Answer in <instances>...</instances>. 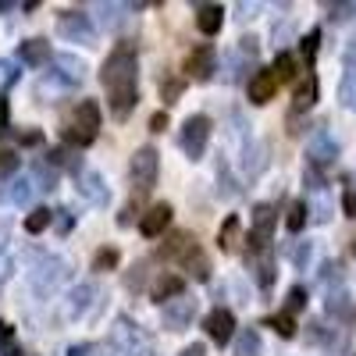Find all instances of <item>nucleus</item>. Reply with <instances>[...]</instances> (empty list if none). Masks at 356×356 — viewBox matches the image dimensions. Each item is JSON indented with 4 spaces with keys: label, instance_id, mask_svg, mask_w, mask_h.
Wrapping results in <instances>:
<instances>
[{
    "label": "nucleus",
    "instance_id": "obj_1",
    "mask_svg": "<svg viewBox=\"0 0 356 356\" xmlns=\"http://www.w3.org/2000/svg\"><path fill=\"white\" fill-rule=\"evenodd\" d=\"M100 82L107 86V107L118 122H125V118L136 111L139 104V50L132 40L118 43L107 61H104V72H100Z\"/></svg>",
    "mask_w": 356,
    "mask_h": 356
},
{
    "label": "nucleus",
    "instance_id": "obj_2",
    "mask_svg": "<svg viewBox=\"0 0 356 356\" xmlns=\"http://www.w3.org/2000/svg\"><path fill=\"white\" fill-rule=\"evenodd\" d=\"M111 353L114 356H150L154 353V342L146 335L132 317H118L114 328H111Z\"/></svg>",
    "mask_w": 356,
    "mask_h": 356
},
{
    "label": "nucleus",
    "instance_id": "obj_3",
    "mask_svg": "<svg viewBox=\"0 0 356 356\" xmlns=\"http://www.w3.org/2000/svg\"><path fill=\"white\" fill-rule=\"evenodd\" d=\"M157 175H161V154L154 150V146H139V150L132 154L129 161V178H132V186L136 193H150L157 186Z\"/></svg>",
    "mask_w": 356,
    "mask_h": 356
},
{
    "label": "nucleus",
    "instance_id": "obj_4",
    "mask_svg": "<svg viewBox=\"0 0 356 356\" xmlns=\"http://www.w3.org/2000/svg\"><path fill=\"white\" fill-rule=\"evenodd\" d=\"M65 278H68V264L50 253H43L36 267H29V285L36 289V296H54Z\"/></svg>",
    "mask_w": 356,
    "mask_h": 356
},
{
    "label": "nucleus",
    "instance_id": "obj_5",
    "mask_svg": "<svg viewBox=\"0 0 356 356\" xmlns=\"http://www.w3.org/2000/svg\"><path fill=\"white\" fill-rule=\"evenodd\" d=\"M211 132H214V122L207 114H189L182 122V136H178V143H182V150H186L189 161H203L207 143H211Z\"/></svg>",
    "mask_w": 356,
    "mask_h": 356
},
{
    "label": "nucleus",
    "instance_id": "obj_6",
    "mask_svg": "<svg viewBox=\"0 0 356 356\" xmlns=\"http://www.w3.org/2000/svg\"><path fill=\"white\" fill-rule=\"evenodd\" d=\"M275 207L271 203H257L253 207V228H250V257L257 253H267V246H271V232H275Z\"/></svg>",
    "mask_w": 356,
    "mask_h": 356
},
{
    "label": "nucleus",
    "instance_id": "obj_7",
    "mask_svg": "<svg viewBox=\"0 0 356 356\" xmlns=\"http://www.w3.org/2000/svg\"><path fill=\"white\" fill-rule=\"evenodd\" d=\"M57 36L68 43H93V36H97L93 18L86 11H61V18H57Z\"/></svg>",
    "mask_w": 356,
    "mask_h": 356
},
{
    "label": "nucleus",
    "instance_id": "obj_8",
    "mask_svg": "<svg viewBox=\"0 0 356 356\" xmlns=\"http://www.w3.org/2000/svg\"><path fill=\"white\" fill-rule=\"evenodd\" d=\"M196 310H200V300H193V296H178V300L164 303V310H161L164 332H186L196 317Z\"/></svg>",
    "mask_w": 356,
    "mask_h": 356
},
{
    "label": "nucleus",
    "instance_id": "obj_9",
    "mask_svg": "<svg viewBox=\"0 0 356 356\" xmlns=\"http://www.w3.org/2000/svg\"><path fill=\"white\" fill-rule=\"evenodd\" d=\"M214 72H218V50H214L211 43L193 47L189 57H186V75H189L193 82H207Z\"/></svg>",
    "mask_w": 356,
    "mask_h": 356
},
{
    "label": "nucleus",
    "instance_id": "obj_10",
    "mask_svg": "<svg viewBox=\"0 0 356 356\" xmlns=\"http://www.w3.org/2000/svg\"><path fill=\"white\" fill-rule=\"evenodd\" d=\"M307 161H310V168H328V164H335L339 161V143H335V136L332 132H324V129H317L314 136H310V143H307Z\"/></svg>",
    "mask_w": 356,
    "mask_h": 356
},
{
    "label": "nucleus",
    "instance_id": "obj_11",
    "mask_svg": "<svg viewBox=\"0 0 356 356\" xmlns=\"http://www.w3.org/2000/svg\"><path fill=\"white\" fill-rule=\"evenodd\" d=\"M200 253V243H196V235L193 232H171L168 239L157 246V257L161 260H193Z\"/></svg>",
    "mask_w": 356,
    "mask_h": 356
},
{
    "label": "nucleus",
    "instance_id": "obj_12",
    "mask_svg": "<svg viewBox=\"0 0 356 356\" xmlns=\"http://www.w3.org/2000/svg\"><path fill=\"white\" fill-rule=\"evenodd\" d=\"M339 104L356 111V40L346 43L342 50V82H339Z\"/></svg>",
    "mask_w": 356,
    "mask_h": 356
},
{
    "label": "nucleus",
    "instance_id": "obj_13",
    "mask_svg": "<svg viewBox=\"0 0 356 356\" xmlns=\"http://www.w3.org/2000/svg\"><path fill=\"white\" fill-rule=\"evenodd\" d=\"M75 189H79V196H86L93 207H107L111 203V189H107V182H104V175L100 171H93V168H82L79 175H75Z\"/></svg>",
    "mask_w": 356,
    "mask_h": 356
},
{
    "label": "nucleus",
    "instance_id": "obj_14",
    "mask_svg": "<svg viewBox=\"0 0 356 356\" xmlns=\"http://www.w3.org/2000/svg\"><path fill=\"white\" fill-rule=\"evenodd\" d=\"M203 328H207V335H211L214 346H228L235 339V314L228 307H218V310H211L203 317Z\"/></svg>",
    "mask_w": 356,
    "mask_h": 356
},
{
    "label": "nucleus",
    "instance_id": "obj_15",
    "mask_svg": "<svg viewBox=\"0 0 356 356\" xmlns=\"http://www.w3.org/2000/svg\"><path fill=\"white\" fill-rule=\"evenodd\" d=\"M275 93H278V79H275L271 68H260V72L250 75V82H246V97H250V104L264 107V104H271V100H275Z\"/></svg>",
    "mask_w": 356,
    "mask_h": 356
},
{
    "label": "nucleus",
    "instance_id": "obj_16",
    "mask_svg": "<svg viewBox=\"0 0 356 356\" xmlns=\"http://www.w3.org/2000/svg\"><path fill=\"white\" fill-rule=\"evenodd\" d=\"M171 203H154L150 211H146L139 218V235H146V239H157V235H164V228L171 225Z\"/></svg>",
    "mask_w": 356,
    "mask_h": 356
},
{
    "label": "nucleus",
    "instance_id": "obj_17",
    "mask_svg": "<svg viewBox=\"0 0 356 356\" xmlns=\"http://www.w3.org/2000/svg\"><path fill=\"white\" fill-rule=\"evenodd\" d=\"M178 296H186V278H178V275H157L154 285H150V300L154 303H171L178 300Z\"/></svg>",
    "mask_w": 356,
    "mask_h": 356
},
{
    "label": "nucleus",
    "instance_id": "obj_18",
    "mask_svg": "<svg viewBox=\"0 0 356 356\" xmlns=\"http://www.w3.org/2000/svg\"><path fill=\"white\" fill-rule=\"evenodd\" d=\"M324 310H328V317L339 321V324H349L356 317V303H353V296L346 289H332L328 300H324Z\"/></svg>",
    "mask_w": 356,
    "mask_h": 356
},
{
    "label": "nucleus",
    "instance_id": "obj_19",
    "mask_svg": "<svg viewBox=\"0 0 356 356\" xmlns=\"http://www.w3.org/2000/svg\"><path fill=\"white\" fill-rule=\"evenodd\" d=\"M18 61H22V65H29V68H40V65H47V61H50V40L33 36V40L18 43Z\"/></svg>",
    "mask_w": 356,
    "mask_h": 356
},
{
    "label": "nucleus",
    "instance_id": "obj_20",
    "mask_svg": "<svg viewBox=\"0 0 356 356\" xmlns=\"http://www.w3.org/2000/svg\"><path fill=\"white\" fill-rule=\"evenodd\" d=\"M225 25V8L221 4H200L196 8V29L203 36H218Z\"/></svg>",
    "mask_w": 356,
    "mask_h": 356
},
{
    "label": "nucleus",
    "instance_id": "obj_21",
    "mask_svg": "<svg viewBox=\"0 0 356 356\" xmlns=\"http://www.w3.org/2000/svg\"><path fill=\"white\" fill-rule=\"evenodd\" d=\"M54 68H57L54 75L61 79V82H68V86H79V82L86 79V65L79 61L75 54H57V57H54Z\"/></svg>",
    "mask_w": 356,
    "mask_h": 356
},
{
    "label": "nucleus",
    "instance_id": "obj_22",
    "mask_svg": "<svg viewBox=\"0 0 356 356\" xmlns=\"http://www.w3.org/2000/svg\"><path fill=\"white\" fill-rule=\"evenodd\" d=\"M314 100H317V75H303V79H296V93H292V111L300 114V111H307V107H314Z\"/></svg>",
    "mask_w": 356,
    "mask_h": 356
},
{
    "label": "nucleus",
    "instance_id": "obj_23",
    "mask_svg": "<svg viewBox=\"0 0 356 356\" xmlns=\"http://www.w3.org/2000/svg\"><path fill=\"white\" fill-rule=\"evenodd\" d=\"M100 122H104V114H100V104H97V100H82V104L75 107L72 125H79V129H86V132H93V136H97Z\"/></svg>",
    "mask_w": 356,
    "mask_h": 356
},
{
    "label": "nucleus",
    "instance_id": "obj_24",
    "mask_svg": "<svg viewBox=\"0 0 356 356\" xmlns=\"http://www.w3.org/2000/svg\"><path fill=\"white\" fill-rule=\"evenodd\" d=\"M93 296H97V285L93 282H82V285H75L72 289V296H68V321H75V317H82L86 314V307L93 303Z\"/></svg>",
    "mask_w": 356,
    "mask_h": 356
},
{
    "label": "nucleus",
    "instance_id": "obj_25",
    "mask_svg": "<svg viewBox=\"0 0 356 356\" xmlns=\"http://www.w3.org/2000/svg\"><path fill=\"white\" fill-rule=\"evenodd\" d=\"M157 89H161V100L171 107V104L182 100V93H186V79H178L175 72H164L161 82H157Z\"/></svg>",
    "mask_w": 356,
    "mask_h": 356
},
{
    "label": "nucleus",
    "instance_id": "obj_26",
    "mask_svg": "<svg viewBox=\"0 0 356 356\" xmlns=\"http://www.w3.org/2000/svg\"><path fill=\"white\" fill-rule=\"evenodd\" d=\"M260 353H264V342L257 328H243L235 335V356H260Z\"/></svg>",
    "mask_w": 356,
    "mask_h": 356
},
{
    "label": "nucleus",
    "instance_id": "obj_27",
    "mask_svg": "<svg viewBox=\"0 0 356 356\" xmlns=\"http://www.w3.org/2000/svg\"><path fill=\"white\" fill-rule=\"evenodd\" d=\"M29 178H33V186H36L40 193L57 189V168H50L47 161H36V164H33V171H29Z\"/></svg>",
    "mask_w": 356,
    "mask_h": 356
},
{
    "label": "nucleus",
    "instance_id": "obj_28",
    "mask_svg": "<svg viewBox=\"0 0 356 356\" xmlns=\"http://www.w3.org/2000/svg\"><path fill=\"white\" fill-rule=\"evenodd\" d=\"M118 264H122V253H118V246H100V250L93 253V264H89V267H93L97 275H107V271H114Z\"/></svg>",
    "mask_w": 356,
    "mask_h": 356
},
{
    "label": "nucleus",
    "instance_id": "obj_29",
    "mask_svg": "<svg viewBox=\"0 0 356 356\" xmlns=\"http://www.w3.org/2000/svg\"><path fill=\"white\" fill-rule=\"evenodd\" d=\"M275 79H278V86L282 82H296V75H300V65H296V57L289 54V50H282L278 57H275Z\"/></svg>",
    "mask_w": 356,
    "mask_h": 356
},
{
    "label": "nucleus",
    "instance_id": "obj_30",
    "mask_svg": "<svg viewBox=\"0 0 356 356\" xmlns=\"http://www.w3.org/2000/svg\"><path fill=\"white\" fill-rule=\"evenodd\" d=\"M307 218H310V207H307V200H292V203H289V214H285V228H289L292 235H296V232H303Z\"/></svg>",
    "mask_w": 356,
    "mask_h": 356
},
{
    "label": "nucleus",
    "instance_id": "obj_31",
    "mask_svg": "<svg viewBox=\"0 0 356 356\" xmlns=\"http://www.w3.org/2000/svg\"><path fill=\"white\" fill-rule=\"evenodd\" d=\"M235 239H239V218L228 214L225 225L218 228V246H221V253H232V250H235Z\"/></svg>",
    "mask_w": 356,
    "mask_h": 356
},
{
    "label": "nucleus",
    "instance_id": "obj_32",
    "mask_svg": "<svg viewBox=\"0 0 356 356\" xmlns=\"http://www.w3.org/2000/svg\"><path fill=\"white\" fill-rule=\"evenodd\" d=\"M33 193H36V186H33V178H29V175H22V178H15V182H11V189H8L4 196H0V200H15V203H29V200H33Z\"/></svg>",
    "mask_w": 356,
    "mask_h": 356
},
{
    "label": "nucleus",
    "instance_id": "obj_33",
    "mask_svg": "<svg viewBox=\"0 0 356 356\" xmlns=\"http://www.w3.org/2000/svg\"><path fill=\"white\" fill-rule=\"evenodd\" d=\"M50 225H54V214L47 211V207H36V211L25 218V232H29V235H40V232H47Z\"/></svg>",
    "mask_w": 356,
    "mask_h": 356
},
{
    "label": "nucleus",
    "instance_id": "obj_34",
    "mask_svg": "<svg viewBox=\"0 0 356 356\" xmlns=\"http://www.w3.org/2000/svg\"><path fill=\"white\" fill-rule=\"evenodd\" d=\"M264 324H267V328H275L282 339H296V321H292V314H285V310H282V314H271Z\"/></svg>",
    "mask_w": 356,
    "mask_h": 356
},
{
    "label": "nucleus",
    "instance_id": "obj_35",
    "mask_svg": "<svg viewBox=\"0 0 356 356\" xmlns=\"http://www.w3.org/2000/svg\"><path fill=\"white\" fill-rule=\"evenodd\" d=\"M186 267H189V275H193L196 282H211V260H207L203 250H200L193 260H186Z\"/></svg>",
    "mask_w": 356,
    "mask_h": 356
},
{
    "label": "nucleus",
    "instance_id": "obj_36",
    "mask_svg": "<svg viewBox=\"0 0 356 356\" xmlns=\"http://www.w3.org/2000/svg\"><path fill=\"white\" fill-rule=\"evenodd\" d=\"M317 47H321V33H317V29H310V33L303 36V43H300V54H303V65H307V72H310L314 57H317Z\"/></svg>",
    "mask_w": 356,
    "mask_h": 356
},
{
    "label": "nucleus",
    "instance_id": "obj_37",
    "mask_svg": "<svg viewBox=\"0 0 356 356\" xmlns=\"http://www.w3.org/2000/svg\"><path fill=\"white\" fill-rule=\"evenodd\" d=\"M257 282H260V289L275 285V260H271V253H264V260L257 264Z\"/></svg>",
    "mask_w": 356,
    "mask_h": 356
},
{
    "label": "nucleus",
    "instance_id": "obj_38",
    "mask_svg": "<svg viewBox=\"0 0 356 356\" xmlns=\"http://www.w3.org/2000/svg\"><path fill=\"white\" fill-rule=\"evenodd\" d=\"M303 307H307V289H303V285L289 289V300H285V314H300Z\"/></svg>",
    "mask_w": 356,
    "mask_h": 356
},
{
    "label": "nucleus",
    "instance_id": "obj_39",
    "mask_svg": "<svg viewBox=\"0 0 356 356\" xmlns=\"http://www.w3.org/2000/svg\"><path fill=\"white\" fill-rule=\"evenodd\" d=\"M18 82V68L15 61H0V97H4V89H11Z\"/></svg>",
    "mask_w": 356,
    "mask_h": 356
},
{
    "label": "nucleus",
    "instance_id": "obj_40",
    "mask_svg": "<svg viewBox=\"0 0 356 356\" xmlns=\"http://www.w3.org/2000/svg\"><path fill=\"white\" fill-rule=\"evenodd\" d=\"M65 139H68L72 146H89L97 136H93V132H86V129H79V125H68V129H65Z\"/></svg>",
    "mask_w": 356,
    "mask_h": 356
},
{
    "label": "nucleus",
    "instance_id": "obj_41",
    "mask_svg": "<svg viewBox=\"0 0 356 356\" xmlns=\"http://www.w3.org/2000/svg\"><path fill=\"white\" fill-rule=\"evenodd\" d=\"M143 278H146V264H136L132 275H125V285H129L132 292H139V289H143Z\"/></svg>",
    "mask_w": 356,
    "mask_h": 356
},
{
    "label": "nucleus",
    "instance_id": "obj_42",
    "mask_svg": "<svg viewBox=\"0 0 356 356\" xmlns=\"http://www.w3.org/2000/svg\"><path fill=\"white\" fill-rule=\"evenodd\" d=\"M342 211H346V218H356V182H349V186H346V196H342Z\"/></svg>",
    "mask_w": 356,
    "mask_h": 356
},
{
    "label": "nucleus",
    "instance_id": "obj_43",
    "mask_svg": "<svg viewBox=\"0 0 356 356\" xmlns=\"http://www.w3.org/2000/svg\"><path fill=\"white\" fill-rule=\"evenodd\" d=\"M139 218H143L139 207H136V203H125V211H122V218H118V225H122V228H132Z\"/></svg>",
    "mask_w": 356,
    "mask_h": 356
},
{
    "label": "nucleus",
    "instance_id": "obj_44",
    "mask_svg": "<svg viewBox=\"0 0 356 356\" xmlns=\"http://www.w3.org/2000/svg\"><path fill=\"white\" fill-rule=\"evenodd\" d=\"M328 11H332V22H346L356 15V4H328Z\"/></svg>",
    "mask_w": 356,
    "mask_h": 356
},
{
    "label": "nucleus",
    "instance_id": "obj_45",
    "mask_svg": "<svg viewBox=\"0 0 356 356\" xmlns=\"http://www.w3.org/2000/svg\"><path fill=\"white\" fill-rule=\"evenodd\" d=\"M11 267H15V257H11V250H4L0 253V285L11 278Z\"/></svg>",
    "mask_w": 356,
    "mask_h": 356
},
{
    "label": "nucleus",
    "instance_id": "obj_46",
    "mask_svg": "<svg viewBox=\"0 0 356 356\" xmlns=\"http://www.w3.org/2000/svg\"><path fill=\"white\" fill-rule=\"evenodd\" d=\"M321 278H324V282H339V278H342V264L328 260V264L321 267Z\"/></svg>",
    "mask_w": 356,
    "mask_h": 356
},
{
    "label": "nucleus",
    "instance_id": "obj_47",
    "mask_svg": "<svg viewBox=\"0 0 356 356\" xmlns=\"http://www.w3.org/2000/svg\"><path fill=\"white\" fill-rule=\"evenodd\" d=\"M18 168V157L11 150H0V175H11Z\"/></svg>",
    "mask_w": 356,
    "mask_h": 356
},
{
    "label": "nucleus",
    "instance_id": "obj_48",
    "mask_svg": "<svg viewBox=\"0 0 356 356\" xmlns=\"http://www.w3.org/2000/svg\"><path fill=\"white\" fill-rule=\"evenodd\" d=\"M307 260H310V243H300V246L292 250V264L296 267H307Z\"/></svg>",
    "mask_w": 356,
    "mask_h": 356
},
{
    "label": "nucleus",
    "instance_id": "obj_49",
    "mask_svg": "<svg viewBox=\"0 0 356 356\" xmlns=\"http://www.w3.org/2000/svg\"><path fill=\"white\" fill-rule=\"evenodd\" d=\"M97 353H100V346H93V342H79L68 349V356H97Z\"/></svg>",
    "mask_w": 356,
    "mask_h": 356
},
{
    "label": "nucleus",
    "instance_id": "obj_50",
    "mask_svg": "<svg viewBox=\"0 0 356 356\" xmlns=\"http://www.w3.org/2000/svg\"><path fill=\"white\" fill-rule=\"evenodd\" d=\"M18 143H22V146H40L43 136H40L36 129H29V132H18Z\"/></svg>",
    "mask_w": 356,
    "mask_h": 356
},
{
    "label": "nucleus",
    "instance_id": "obj_51",
    "mask_svg": "<svg viewBox=\"0 0 356 356\" xmlns=\"http://www.w3.org/2000/svg\"><path fill=\"white\" fill-rule=\"evenodd\" d=\"M8 125H11V107H8V100L0 97V136L8 132Z\"/></svg>",
    "mask_w": 356,
    "mask_h": 356
},
{
    "label": "nucleus",
    "instance_id": "obj_52",
    "mask_svg": "<svg viewBox=\"0 0 356 356\" xmlns=\"http://www.w3.org/2000/svg\"><path fill=\"white\" fill-rule=\"evenodd\" d=\"M164 129H168V111H157L150 118V132H164Z\"/></svg>",
    "mask_w": 356,
    "mask_h": 356
},
{
    "label": "nucleus",
    "instance_id": "obj_53",
    "mask_svg": "<svg viewBox=\"0 0 356 356\" xmlns=\"http://www.w3.org/2000/svg\"><path fill=\"white\" fill-rule=\"evenodd\" d=\"M54 221H57V228H61V232H68L75 218H72V211H57V214H54Z\"/></svg>",
    "mask_w": 356,
    "mask_h": 356
},
{
    "label": "nucleus",
    "instance_id": "obj_54",
    "mask_svg": "<svg viewBox=\"0 0 356 356\" xmlns=\"http://www.w3.org/2000/svg\"><path fill=\"white\" fill-rule=\"evenodd\" d=\"M11 339H15V328H11L8 321H0V349H4V346H8Z\"/></svg>",
    "mask_w": 356,
    "mask_h": 356
},
{
    "label": "nucleus",
    "instance_id": "obj_55",
    "mask_svg": "<svg viewBox=\"0 0 356 356\" xmlns=\"http://www.w3.org/2000/svg\"><path fill=\"white\" fill-rule=\"evenodd\" d=\"M8 235H11V221H4V218H0V253L8 250Z\"/></svg>",
    "mask_w": 356,
    "mask_h": 356
},
{
    "label": "nucleus",
    "instance_id": "obj_56",
    "mask_svg": "<svg viewBox=\"0 0 356 356\" xmlns=\"http://www.w3.org/2000/svg\"><path fill=\"white\" fill-rule=\"evenodd\" d=\"M178 356H207V346H203V342H193V346H186Z\"/></svg>",
    "mask_w": 356,
    "mask_h": 356
},
{
    "label": "nucleus",
    "instance_id": "obj_57",
    "mask_svg": "<svg viewBox=\"0 0 356 356\" xmlns=\"http://www.w3.org/2000/svg\"><path fill=\"white\" fill-rule=\"evenodd\" d=\"M4 356H25V353H22L18 346H8V349H4Z\"/></svg>",
    "mask_w": 356,
    "mask_h": 356
},
{
    "label": "nucleus",
    "instance_id": "obj_58",
    "mask_svg": "<svg viewBox=\"0 0 356 356\" xmlns=\"http://www.w3.org/2000/svg\"><path fill=\"white\" fill-rule=\"evenodd\" d=\"M25 356H36V353H25Z\"/></svg>",
    "mask_w": 356,
    "mask_h": 356
}]
</instances>
